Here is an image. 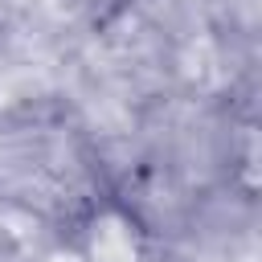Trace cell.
I'll return each instance as SVG.
<instances>
[{"label":"cell","instance_id":"1","mask_svg":"<svg viewBox=\"0 0 262 262\" xmlns=\"http://www.w3.org/2000/svg\"><path fill=\"white\" fill-rule=\"evenodd\" d=\"M74 246L78 262H151V237L143 221L115 201H98L78 221Z\"/></svg>","mask_w":262,"mask_h":262}]
</instances>
